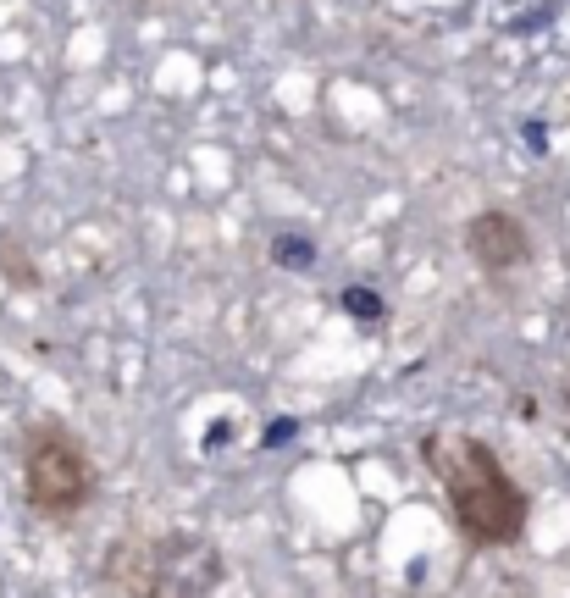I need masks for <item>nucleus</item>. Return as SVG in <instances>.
I'll return each mask as SVG.
<instances>
[{
	"label": "nucleus",
	"mask_w": 570,
	"mask_h": 598,
	"mask_svg": "<svg viewBox=\"0 0 570 598\" xmlns=\"http://www.w3.org/2000/svg\"><path fill=\"white\" fill-rule=\"evenodd\" d=\"M421 460L432 466V477L443 482V499H449L454 521L471 543L482 549H504L526 532V493L521 482L504 471V460L487 449L482 438H465V432H438V438L421 443Z\"/></svg>",
	"instance_id": "nucleus-1"
},
{
	"label": "nucleus",
	"mask_w": 570,
	"mask_h": 598,
	"mask_svg": "<svg viewBox=\"0 0 570 598\" xmlns=\"http://www.w3.org/2000/svg\"><path fill=\"white\" fill-rule=\"evenodd\" d=\"M23 493L45 521H67L95 493V466L84 443L61 427H34L23 438Z\"/></svg>",
	"instance_id": "nucleus-2"
},
{
	"label": "nucleus",
	"mask_w": 570,
	"mask_h": 598,
	"mask_svg": "<svg viewBox=\"0 0 570 598\" xmlns=\"http://www.w3.org/2000/svg\"><path fill=\"white\" fill-rule=\"evenodd\" d=\"M465 250H471V261L482 266V272H493V277H504V272H515V266L532 261V239H526V228L510 211L471 216V222H465Z\"/></svg>",
	"instance_id": "nucleus-3"
},
{
	"label": "nucleus",
	"mask_w": 570,
	"mask_h": 598,
	"mask_svg": "<svg viewBox=\"0 0 570 598\" xmlns=\"http://www.w3.org/2000/svg\"><path fill=\"white\" fill-rule=\"evenodd\" d=\"M272 261L288 266V272H316V239H310V233H277Z\"/></svg>",
	"instance_id": "nucleus-4"
},
{
	"label": "nucleus",
	"mask_w": 570,
	"mask_h": 598,
	"mask_svg": "<svg viewBox=\"0 0 570 598\" xmlns=\"http://www.w3.org/2000/svg\"><path fill=\"white\" fill-rule=\"evenodd\" d=\"M338 305H344L355 322H388V305H382V294H377V288H366V283H349L344 294H338Z\"/></svg>",
	"instance_id": "nucleus-5"
},
{
	"label": "nucleus",
	"mask_w": 570,
	"mask_h": 598,
	"mask_svg": "<svg viewBox=\"0 0 570 598\" xmlns=\"http://www.w3.org/2000/svg\"><path fill=\"white\" fill-rule=\"evenodd\" d=\"M288 438H299V421H288V416H277L272 421V432H266V449H283Z\"/></svg>",
	"instance_id": "nucleus-6"
},
{
	"label": "nucleus",
	"mask_w": 570,
	"mask_h": 598,
	"mask_svg": "<svg viewBox=\"0 0 570 598\" xmlns=\"http://www.w3.org/2000/svg\"><path fill=\"white\" fill-rule=\"evenodd\" d=\"M227 438H233V427H227V421H216V427L211 432H205V449H222V443Z\"/></svg>",
	"instance_id": "nucleus-7"
},
{
	"label": "nucleus",
	"mask_w": 570,
	"mask_h": 598,
	"mask_svg": "<svg viewBox=\"0 0 570 598\" xmlns=\"http://www.w3.org/2000/svg\"><path fill=\"white\" fill-rule=\"evenodd\" d=\"M526 144H532V150H543V144H548V133H543V122H526Z\"/></svg>",
	"instance_id": "nucleus-8"
}]
</instances>
